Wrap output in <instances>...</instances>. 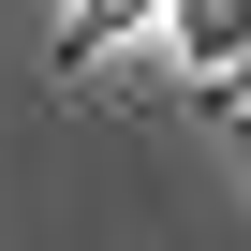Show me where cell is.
<instances>
[{
  "instance_id": "3957f363",
  "label": "cell",
  "mask_w": 251,
  "mask_h": 251,
  "mask_svg": "<svg viewBox=\"0 0 251 251\" xmlns=\"http://www.w3.org/2000/svg\"><path fill=\"white\" fill-rule=\"evenodd\" d=\"M222 103H236V118H251V59H236V74H222Z\"/></svg>"
},
{
  "instance_id": "7a4b0ae2",
  "label": "cell",
  "mask_w": 251,
  "mask_h": 251,
  "mask_svg": "<svg viewBox=\"0 0 251 251\" xmlns=\"http://www.w3.org/2000/svg\"><path fill=\"white\" fill-rule=\"evenodd\" d=\"M133 30H163V0H59V59H118Z\"/></svg>"
},
{
  "instance_id": "6da1fadb",
  "label": "cell",
  "mask_w": 251,
  "mask_h": 251,
  "mask_svg": "<svg viewBox=\"0 0 251 251\" xmlns=\"http://www.w3.org/2000/svg\"><path fill=\"white\" fill-rule=\"evenodd\" d=\"M163 45H177L192 74H236V59H251V0H163Z\"/></svg>"
}]
</instances>
